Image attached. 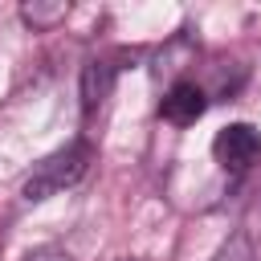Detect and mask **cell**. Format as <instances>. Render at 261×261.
I'll list each match as a JSON object with an SVG mask.
<instances>
[{
    "instance_id": "1",
    "label": "cell",
    "mask_w": 261,
    "mask_h": 261,
    "mask_svg": "<svg viewBox=\"0 0 261 261\" xmlns=\"http://www.w3.org/2000/svg\"><path fill=\"white\" fill-rule=\"evenodd\" d=\"M90 159H94V143H90V139H73V143H65V147H57L53 155H45L41 163H33V171H29L24 184H20L24 204H41V200L73 188V184L90 171Z\"/></svg>"
},
{
    "instance_id": "2",
    "label": "cell",
    "mask_w": 261,
    "mask_h": 261,
    "mask_svg": "<svg viewBox=\"0 0 261 261\" xmlns=\"http://www.w3.org/2000/svg\"><path fill=\"white\" fill-rule=\"evenodd\" d=\"M212 155H216V163H220L224 171L241 175V171H249V167L261 159V130H257L253 122H228V126L216 130Z\"/></svg>"
},
{
    "instance_id": "3",
    "label": "cell",
    "mask_w": 261,
    "mask_h": 261,
    "mask_svg": "<svg viewBox=\"0 0 261 261\" xmlns=\"http://www.w3.org/2000/svg\"><path fill=\"white\" fill-rule=\"evenodd\" d=\"M208 90L196 82V77H175L171 86H167V94H163V102H159V114L171 122V126H192L196 118H204V110H208Z\"/></svg>"
},
{
    "instance_id": "4",
    "label": "cell",
    "mask_w": 261,
    "mask_h": 261,
    "mask_svg": "<svg viewBox=\"0 0 261 261\" xmlns=\"http://www.w3.org/2000/svg\"><path fill=\"white\" fill-rule=\"evenodd\" d=\"M118 61L114 57H90L86 69H82V122L90 126L102 106L110 102V90H114V77H118Z\"/></svg>"
},
{
    "instance_id": "5",
    "label": "cell",
    "mask_w": 261,
    "mask_h": 261,
    "mask_svg": "<svg viewBox=\"0 0 261 261\" xmlns=\"http://www.w3.org/2000/svg\"><path fill=\"white\" fill-rule=\"evenodd\" d=\"M65 16H69V4H65V0H53V4H45V0L20 4V20H24L33 33H49V29H57Z\"/></svg>"
},
{
    "instance_id": "6",
    "label": "cell",
    "mask_w": 261,
    "mask_h": 261,
    "mask_svg": "<svg viewBox=\"0 0 261 261\" xmlns=\"http://www.w3.org/2000/svg\"><path fill=\"white\" fill-rule=\"evenodd\" d=\"M212 261H253V241H249V232H232Z\"/></svg>"
},
{
    "instance_id": "7",
    "label": "cell",
    "mask_w": 261,
    "mask_h": 261,
    "mask_svg": "<svg viewBox=\"0 0 261 261\" xmlns=\"http://www.w3.org/2000/svg\"><path fill=\"white\" fill-rule=\"evenodd\" d=\"M20 261H73V257L61 253V249H33V253H24Z\"/></svg>"
},
{
    "instance_id": "8",
    "label": "cell",
    "mask_w": 261,
    "mask_h": 261,
    "mask_svg": "<svg viewBox=\"0 0 261 261\" xmlns=\"http://www.w3.org/2000/svg\"><path fill=\"white\" fill-rule=\"evenodd\" d=\"M118 261H130V257H118Z\"/></svg>"
}]
</instances>
